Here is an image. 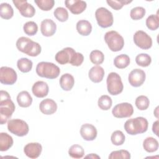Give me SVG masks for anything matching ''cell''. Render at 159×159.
I'll return each instance as SVG.
<instances>
[{
    "label": "cell",
    "instance_id": "1",
    "mask_svg": "<svg viewBox=\"0 0 159 159\" xmlns=\"http://www.w3.org/2000/svg\"><path fill=\"white\" fill-rule=\"evenodd\" d=\"M15 105L11 99L9 94L1 90L0 91V123L4 124L9 119L15 111Z\"/></svg>",
    "mask_w": 159,
    "mask_h": 159
},
{
    "label": "cell",
    "instance_id": "2",
    "mask_svg": "<svg viewBox=\"0 0 159 159\" xmlns=\"http://www.w3.org/2000/svg\"><path fill=\"white\" fill-rule=\"evenodd\" d=\"M16 47L20 52L30 57L38 56L42 50L39 43L25 37H21L17 39Z\"/></svg>",
    "mask_w": 159,
    "mask_h": 159
},
{
    "label": "cell",
    "instance_id": "3",
    "mask_svg": "<svg viewBox=\"0 0 159 159\" xmlns=\"http://www.w3.org/2000/svg\"><path fill=\"white\" fill-rule=\"evenodd\" d=\"M124 127L127 134L134 135L145 132L148 129V123L145 117H137L127 120Z\"/></svg>",
    "mask_w": 159,
    "mask_h": 159
},
{
    "label": "cell",
    "instance_id": "4",
    "mask_svg": "<svg viewBox=\"0 0 159 159\" xmlns=\"http://www.w3.org/2000/svg\"><path fill=\"white\" fill-rule=\"evenodd\" d=\"M36 73L40 77L55 79L59 76L60 70L58 66L53 63L41 61L36 66Z\"/></svg>",
    "mask_w": 159,
    "mask_h": 159
},
{
    "label": "cell",
    "instance_id": "5",
    "mask_svg": "<svg viewBox=\"0 0 159 159\" xmlns=\"http://www.w3.org/2000/svg\"><path fill=\"white\" fill-rule=\"evenodd\" d=\"M104 40L109 48L112 52L121 50L124 45V38L114 30L107 32L104 35Z\"/></svg>",
    "mask_w": 159,
    "mask_h": 159
},
{
    "label": "cell",
    "instance_id": "6",
    "mask_svg": "<svg viewBox=\"0 0 159 159\" xmlns=\"http://www.w3.org/2000/svg\"><path fill=\"white\" fill-rule=\"evenodd\" d=\"M106 83L107 91L110 94L116 96L122 92L124 85L120 76L117 73H110L107 76Z\"/></svg>",
    "mask_w": 159,
    "mask_h": 159
},
{
    "label": "cell",
    "instance_id": "7",
    "mask_svg": "<svg viewBox=\"0 0 159 159\" xmlns=\"http://www.w3.org/2000/svg\"><path fill=\"white\" fill-rule=\"evenodd\" d=\"M7 129L10 132L18 137L26 135L29 130L27 122L19 119H10L7 122Z\"/></svg>",
    "mask_w": 159,
    "mask_h": 159
},
{
    "label": "cell",
    "instance_id": "8",
    "mask_svg": "<svg viewBox=\"0 0 159 159\" xmlns=\"http://www.w3.org/2000/svg\"><path fill=\"white\" fill-rule=\"evenodd\" d=\"M95 17L98 24L102 28H107L113 24V15L111 11L105 7L98 8L95 12Z\"/></svg>",
    "mask_w": 159,
    "mask_h": 159
},
{
    "label": "cell",
    "instance_id": "9",
    "mask_svg": "<svg viewBox=\"0 0 159 159\" xmlns=\"http://www.w3.org/2000/svg\"><path fill=\"white\" fill-rule=\"evenodd\" d=\"M112 115L116 118L130 117L134 113V108L129 102H122L116 105L112 110Z\"/></svg>",
    "mask_w": 159,
    "mask_h": 159
},
{
    "label": "cell",
    "instance_id": "10",
    "mask_svg": "<svg viewBox=\"0 0 159 159\" xmlns=\"http://www.w3.org/2000/svg\"><path fill=\"white\" fill-rule=\"evenodd\" d=\"M133 39L135 44L142 49L147 50L152 46V38L142 30L137 31L134 35Z\"/></svg>",
    "mask_w": 159,
    "mask_h": 159
},
{
    "label": "cell",
    "instance_id": "11",
    "mask_svg": "<svg viewBox=\"0 0 159 159\" xmlns=\"http://www.w3.org/2000/svg\"><path fill=\"white\" fill-rule=\"evenodd\" d=\"M17 78V73L13 68L8 66H2L0 68V81L2 84H14L16 82Z\"/></svg>",
    "mask_w": 159,
    "mask_h": 159
},
{
    "label": "cell",
    "instance_id": "12",
    "mask_svg": "<svg viewBox=\"0 0 159 159\" xmlns=\"http://www.w3.org/2000/svg\"><path fill=\"white\" fill-rule=\"evenodd\" d=\"M12 2L23 17H32L35 15V8L32 4L28 3L27 1L13 0Z\"/></svg>",
    "mask_w": 159,
    "mask_h": 159
},
{
    "label": "cell",
    "instance_id": "13",
    "mask_svg": "<svg viewBox=\"0 0 159 159\" xmlns=\"http://www.w3.org/2000/svg\"><path fill=\"white\" fill-rule=\"evenodd\" d=\"M146 75L144 71L136 68L130 71L128 76L130 84L134 87H139L143 84L145 80Z\"/></svg>",
    "mask_w": 159,
    "mask_h": 159
},
{
    "label": "cell",
    "instance_id": "14",
    "mask_svg": "<svg viewBox=\"0 0 159 159\" xmlns=\"http://www.w3.org/2000/svg\"><path fill=\"white\" fill-rule=\"evenodd\" d=\"M76 53L75 50L71 47H66L58 52L55 57V60L60 65L70 63L73 55Z\"/></svg>",
    "mask_w": 159,
    "mask_h": 159
},
{
    "label": "cell",
    "instance_id": "15",
    "mask_svg": "<svg viewBox=\"0 0 159 159\" xmlns=\"http://www.w3.org/2000/svg\"><path fill=\"white\" fill-rule=\"evenodd\" d=\"M66 7L73 14H80L86 8V2L81 0H68L65 1Z\"/></svg>",
    "mask_w": 159,
    "mask_h": 159
},
{
    "label": "cell",
    "instance_id": "16",
    "mask_svg": "<svg viewBox=\"0 0 159 159\" xmlns=\"http://www.w3.org/2000/svg\"><path fill=\"white\" fill-rule=\"evenodd\" d=\"M42 147L38 142H32L27 143L24 148V152L27 157L30 158H38L42 152Z\"/></svg>",
    "mask_w": 159,
    "mask_h": 159
},
{
    "label": "cell",
    "instance_id": "17",
    "mask_svg": "<svg viewBox=\"0 0 159 159\" xmlns=\"http://www.w3.org/2000/svg\"><path fill=\"white\" fill-rule=\"evenodd\" d=\"M97 129L91 124H83L80 129V134L86 141L94 140L97 137Z\"/></svg>",
    "mask_w": 159,
    "mask_h": 159
},
{
    "label": "cell",
    "instance_id": "18",
    "mask_svg": "<svg viewBox=\"0 0 159 159\" xmlns=\"http://www.w3.org/2000/svg\"><path fill=\"white\" fill-rule=\"evenodd\" d=\"M57 30V25L50 19H46L42 21L40 25L41 33L43 36L51 37L55 34Z\"/></svg>",
    "mask_w": 159,
    "mask_h": 159
},
{
    "label": "cell",
    "instance_id": "19",
    "mask_svg": "<svg viewBox=\"0 0 159 159\" xmlns=\"http://www.w3.org/2000/svg\"><path fill=\"white\" fill-rule=\"evenodd\" d=\"M39 109L41 112L43 114L51 115L57 111V104L53 99L47 98L40 102Z\"/></svg>",
    "mask_w": 159,
    "mask_h": 159
},
{
    "label": "cell",
    "instance_id": "20",
    "mask_svg": "<svg viewBox=\"0 0 159 159\" xmlns=\"http://www.w3.org/2000/svg\"><path fill=\"white\" fill-rule=\"evenodd\" d=\"M49 88L47 83L43 81H38L35 82L32 88L33 94L37 98H42L47 96Z\"/></svg>",
    "mask_w": 159,
    "mask_h": 159
},
{
    "label": "cell",
    "instance_id": "21",
    "mask_svg": "<svg viewBox=\"0 0 159 159\" xmlns=\"http://www.w3.org/2000/svg\"><path fill=\"white\" fill-rule=\"evenodd\" d=\"M104 76V70L99 65L93 66L88 73V76L91 81L96 83L101 82L103 80Z\"/></svg>",
    "mask_w": 159,
    "mask_h": 159
},
{
    "label": "cell",
    "instance_id": "22",
    "mask_svg": "<svg viewBox=\"0 0 159 159\" xmlns=\"http://www.w3.org/2000/svg\"><path fill=\"white\" fill-rule=\"evenodd\" d=\"M60 85L64 91H70L74 86L75 79L70 73L63 74L60 78Z\"/></svg>",
    "mask_w": 159,
    "mask_h": 159
},
{
    "label": "cell",
    "instance_id": "23",
    "mask_svg": "<svg viewBox=\"0 0 159 159\" xmlns=\"http://www.w3.org/2000/svg\"><path fill=\"white\" fill-rule=\"evenodd\" d=\"M17 101L20 107H28L32 102V98L27 91L20 92L17 96Z\"/></svg>",
    "mask_w": 159,
    "mask_h": 159
},
{
    "label": "cell",
    "instance_id": "24",
    "mask_svg": "<svg viewBox=\"0 0 159 159\" xmlns=\"http://www.w3.org/2000/svg\"><path fill=\"white\" fill-rule=\"evenodd\" d=\"M76 30L78 32L83 35H89L92 31V25L91 23L86 20H80L76 24Z\"/></svg>",
    "mask_w": 159,
    "mask_h": 159
},
{
    "label": "cell",
    "instance_id": "25",
    "mask_svg": "<svg viewBox=\"0 0 159 159\" xmlns=\"http://www.w3.org/2000/svg\"><path fill=\"white\" fill-rule=\"evenodd\" d=\"M13 145L12 137L5 132L0 133V150L5 152L8 150Z\"/></svg>",
    "mask_w": 159,
    "mask_h": 159
},
{
    "label": "cell",
    "instance_id": "26",
    "mask_svg": "<svg viewBox=\"0 0 159 159\" xmlns=\"http://www.w3.org/2000/svg\"><path fill=\"white\" fill-rule=\"evenodd\" d=\"M143 147L145 151L149 153L156 152L158 148V142L152 137H147L143 142Z\"/></svg>",
    "mask_w": 159,
    "mask_h": 159
},
{
    "label": "cell",
    "instance_id": "27",
    "mask_svg": "<svg viewBox=\"0 0 159 159\" xmlns=\"http://www.w3.org/2000/svg\"><path fill=\"white\" fill-rule=\"evenodd\" d=\"M130 60L129 57L126 54H121L117 56L114 60V66L119 69L126 68L130 64Z\"/></svg>",
    "mask_w": 159,
    "mask_h": 159
},
{
    "label": "cell",
    "instance_id": "28",
    "mask_svg": "<svg viewBox=\"0 0 159 159\" xmlns=\"http://www.w3.org/2000/svg\"><path fill=\"white\" fill-rule=\"evenodd\" d=\"M14 15V10L12 6L6 2L1 4L0 16L2 19H10Z\"/></svg>",
    "mask_w": 159,
    "mask_h": 159
},
{
    "label": "cell",
    "instance_id": "29",
    "mask_svg": "<svg viewBox=\"0 0 159 159\" xmlns=\"http://www.w3.org/2000/svg\"><path fill=\"white\" fill-rule=\"evenodd\" d=\"M32 61L27 58H20L17 62L18 69L22 73L29 72L32 70Z\"/></svg>",
    "mask_w": 159,
    "mask_h": 159
},
{
    "label": "cell",
    "instance_id": "30",
    "mask_svg": "<svg viewBox=\"0 0 159 159\" xmlns=\"http://www.w3.org/2000/svg\"><path fill=\"white\" fill-rule=\"evenodd\" d=\"M69 155L73 158H81L84 155V150L83 148L78 144L71 145L68 150Z\"/></svg>",
    "mask_w": 159,
    "mask_h": 159
},
{
    "label": "cell",
    "instance_id": "31",
    "mask_svg": "<svg viewBox=\"0 0 159 159\" xmlns=\"http://www.w3.org/2000/svg\"><path fill=\"white\" fill-rule=\"evenodd\" d=\"M112 99L111 97L107 95L101 96L98 101V104L99 107L104 111L109 110L112 106Z\"/></svg>",
    "mask_w": 159,
    "mask_h": 159
},
{
    "label": "cell",
    "instance_id": "32",
    "mask_svg": "<svg viewBox=\"0 0 159 159\" xmlns=\"http://www.w3.org/2000/svg\"><path fill=\"white\" fill-rule=\"evenodd\" d=\"M146 25L151 30H155L159 27V17L158 12L156 15L152 14L146 19Z\"/></svg>",
    "mask_w": 159,
    "mask_h": 159
},
{
    "label": "cell",
    "instance_id": "33",
    "mask_svg": "<svg viewBox=\"0 0 159 159\" xmlns=\"http://www.w3.org/2000/svg\"><path fill=\"white\" fill-rule=\"evenodd\" d=\"M136 63L140 66L147 67L149 66L152 62L151 57L147 53H140L135 57Z\"/></svg>",
    "mask_w": 159,
    "mask_h": 159
},
{
    "label": "cell",
    "instance_id": "34",
    "mask_svg": "<svg viewBox=\"0 0 159 159\" xmlns=\"http://www.w3.org/2000/svg\"><path fill=\"white\" fill-rule=\"evenodd\" d=\"M89 58L93 64L100 65L104 61V55L101 51L94 50L91 52L89 55Z\"/></svg>",
    "mask_w": 159,
    "mask_h": 159
},
{
    "label": "cell",
    "instance_id": "35",
    "mask_svg": "<svg viewBox=\"0 0 159 159\" xmlns=\"http://www.w3.org/2000/svg\"><path fill=\"white\" fill-rule=\"evenodd\" d=\"M111 140L114 145H121L125 142V135L124 133L120 130H116L112 132Z\"/></svg>",
    "mask_w": 159,
    "mask_h": 159
},
{
    "label": "cell",
    "instance_id": "36",
    "mask_svg": "<svg viewBox=\"0 0 159 159\" xmlns=\"http://www.w3.org/2000/svg\"><path fill=\"white\" fill-rule=\"evenodd\" d=\"M135 104L138 109L140 111H144L149 107L150 101L147 96L141 95L136 98Z\"/></svg>",
    "mask_w": 159,
    "mask_h": 159
},
{
    "label": "cell",
    "instance_id": "37",
    "mask_svg": "<svg viewBox=\"0 0 159 159\" xmlns=\"http://www.w3.org/2000/svg\"><path fill=\"white\" fill-rule=\"evenodd\" d=\"M23 30L27 35L33 36L35 35L38 31V25L34 21H29L24 25Z\"/></svg>",
    "mask_w": 159,
    "mask_h": 159
},
{
    "label": "cell",
    "instance_id": "38",
    "mask_svg": "<svg viewBox=\"0 0 159 159\" xmlns=\"http://www.w3.org/2000/svg\"><path fill=\"white\" fill-rule=\"evenodd\" d=\"M55 17L60 22H65L68 19V11L62 7H58L55 9L53 12Z\"/></svg>",
    "mask_w": 159,
    "mask_h": 159
},
{
    "label": "cell",
    "instance_id": "39",
    "mask_svg": "<svg viewBox=\"0 0 159 159\" xmlns=\"http://www.w3.org/2000/svg\"><path fill=\"white\" fill-rule=\"evenodd\" d=\"M34 2L41 10L44 11L51 10L55 5L53 0H35Z\"/></svg>",
    "mask_w": 159,
    "mask_h": 159
},
{
    "label": "cell",
    "instance_id": "40",
    "mask_svg": "<svg viewBox=\"0 0 159 159\" xmlns=\"http://www.w3.org/2000/svg\"><path fill=\"white\" fill-rule=\"evenodd\" d=\"M145 14V9L142 7H135L130 11V16L133 20H140L142 19Z\"/></svg>",
    "mask_w": 159,
    "mask_h": 159
},
{
    "label": "cell",
    "instance_id": "41",
    "mask_svg": "<svg viewBox=\"0 0 159 159\" xmlns=\"http://www.w3.org/2000/svg\"><path fill=\"white\" fill-rule=\"evenodd\" d=\"M109 159H116V158H124L129 159L130 158V153L125 150H120L113 151L111 153L109 156Z\"/></svg>",
    "mask_w": 159,
    "mask_h": 159
},
{
    "label": "cell",
    "instance_id": "42",
    "mask_svg": "<svg viewBox=\"0 0 159 159\" xmlns=\"http://www.w3.org/2000/svg\"><path fill=\"white\" fill-rule=\"evenodd\" d=\"M107 3L109 6H111L114 10H119L124 5L129 4L132 2V1H127V0H107Z\"/></svg>",
    "mask_w": 159,
    "mask_h": 159
},
{
    "label": "cell",
    "instance_id": "43",
    "mask_svg": "<svg viewBox=\"0 0 159 159\" xmlns=\"http://www.w3.org/2000/svg\"><path fill=\"white\" fill-rule=\"evenodd\" d=\"M84 60V57L82 53H79V52H76L72 57L70 63L75 66H80Z\"/></svg>",
    "mask_w": 159,
    "mask_h": 159
},
{
    "label": "cell",
    "instance_id": "44",
    "mask_svg": "<svg viewBox=\"0 0 159 159\" xmlns=\"http://www.w3.org/2000/svg\"><path fill=\"white\" fill-rule=\"evenodd\" d=\"M152 131L157 135L158 136V120H156L153 124L152 126Z\"/></svg>",
    "mask_w": 159,
    "mask_h": 159
},
{
    "label": "cell",
    "instance_id": "45",
    "mask_svg": "<svg viewBox=\"0 0 159 159\" xmlns=\"http://www.w3.org/2000/svg\"><path fill=\"white\" fill-rule=\"evenodd\" d=\"M85 158H100V157L97 155L95 153H91L88 155H86Z\"/></svg>",
    "mask_w": 159,
    "mask_h": 159
},
{
    "label": "cell",
    "instance_id": "46",
    "mask_svg": "<svg viewBox=\"0 0 159 159\" xmlns=\"http://www.w3.org/2000/svg\"><path fill=\"white\" fill-rule=\"evenodd\" d=\"M158 107H157L156 109H155V111L154 112V114H155V116L157 118L158 117Z\"/></svg>",
    "mask_w": 159,
    "mask_h": 159
}]
</instances>
